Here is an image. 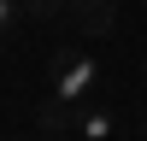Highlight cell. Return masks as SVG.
I'll use <instances>...</instances> for the list:
<instances>
[{
  "label": "cell",
  "mask_w": 147,
  "mask_h": 141,
  "mask_svg": "<svg viewBox=\"0 0 147 141\" xmlns=\"http://www.w3.org/2000/svg\"><path fill=\"white\" fill-rule=\"evenodd\" d=\"M94 82H100V65L88 53H59V77H53V94L41 106V129L59 135L65 124H77V106L94 100Z\"/></svg>",
  "instance_id": "1"
},
{
  "label": "cell",
  "mask_w": 147,
  "mask_h": 141,
  "mask_svg": "<svg viewBox=\"0 0 147 141\" xmlns=\"http://www.w3.org/2000/svg\"><path fill=\"white\" fill-rule=\"evenodd\" d=\"M112 129H118V112L112 106H77V135L82 141H112Z\"/></svg>",
  "instance_id": "2"
},
{
  "label": "cell",
  "mask_w": 147,
  "mask_h": 141,
  "mask_svg": "<svg viewBox=\"0 0 147 141\" xmlns=\"http://www.w3.org/2000/svg\"><path fill=\"white\" fill-rule=\"evenodd\" d=\"M71 12H77V23H82L88 35H106V30H112L118 0H71Z\"/></svg>",
  "instance_id": "3"
},
{
  "label": "cell",
  "mask_w": 147,
  "mask_h": 141,
  "mask_svg": "<svg viewBox=\"0 0 147 141\" xmlns=\"http://www.w3.org/2000/svg\"><path fill=\"white\" fill-rule=\"evenodd\" d=\"M24 23V0H0V30H18Z\"/></svg>",
  "instance_id": "4"
},
{
  "label": "cell",
  "mask_w": 147,
  "mask_h": 141,
  "mask_svg": "<svg viewBox=\"0 0 147 141\" xmlns=\"http://www.w3.org/2000/svg\"><path fill=\"white\" fill-rule=\"evenodd\" d=\"M71 0H24V12H35V18H53V12H65Z\"/></svg>",
  "instance_id": "5"
},
{
  "label": "cell",
  "mask_w": 147,
  "mask_h": 141,
  "mask_svg": "<svg viewBox=\"0 0 147 141\" xmlns=\"http://www.w3.org/2000/svg\"><path fill=\"white\" fill-rule=\"evenodd\" d=\"M6 35H12V30H0V47H6Z\"/></svg>",
  "instance_id": "6"
}]
</instances>
